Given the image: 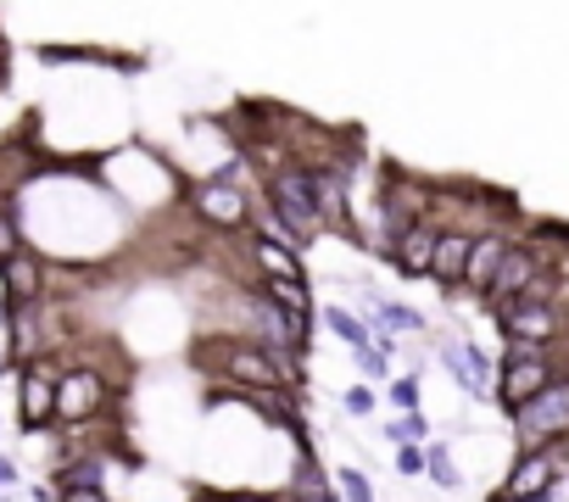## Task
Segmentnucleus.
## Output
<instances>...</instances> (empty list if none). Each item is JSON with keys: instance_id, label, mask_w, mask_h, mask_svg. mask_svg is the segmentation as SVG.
<instances>
[{"instance_id": "nucleus-1", "label": "nucleus", "mask_w": 569, "mask_h": 502, "mask_svg": "<svg viewBox=\"0 0 569 502\" xmlns=\"http://www.w3.org/2000/svg\"><path fill=\"white\" fill-rule=\"evenodd\" d=\"M552 291H558V280H541V285H530L525 297L486 308L491 324L502 330V341H508L513 352H547V358H552V347H558V335H563V308H558Z\"/></svg>"}, {"instance_id": "nucleus-2", "label": "nucleus", "mask_w": 569, "mask_h": 502, "mask_svg": "<svg viewBox=\"0 0 569 502\" xmlns=\"http://www.w3.org/2000/svg\"><path fill=\"white\" fill-rule=\"evenodd\" d=\"M262 207L297 234V245L308 251V245H319L325 240V218H319V195H313V173L291 157V162H279V168H268L262 173Z\"/></svg>"}, {"instance_id": "nucleus-3", "label": "nucleus", "mask_w": 569, "mask_h": 502, "mask_svg": "<svg viewBox=\"0 0 569 502\" xmlns=\"http://www.w3.org/2000/svg\"><path fill=\"white\" fill-rule=\"evenodd\" d=\"M513 452H552V446H569V374H558L536 402H525L513 419Z\"/></svg>"}, {"instance_id": "nucleus-4", "label": "nucleus", "mask_w": 569, "mask_h": 502, "mask_svg": "<svg viewBox=\"0 0 569 502\" xmlns=\"http://www.w3.org/2000/svg\"><path fill=\"white\" fill-rule=\"evenodd\" d=\"M184 207H190V218H196L201 229H212V234H246L257 195L240 190V179H196V184L184 190Z\"/></svg>"}, {"instance_id": "nucleus-5", "label": "nucleus", "mask_w": 569, "mask_h": 502, "mask_svg": "<svg viewBox=\"0 0 569 502\" xmlns=\"http://www.w3.org/2000/svg\"><path fill=\"white\" fill-rule=\"evenodd\" d=\"M430 352H436V363L452 374V385L469 402H497V363H491V352L480 341H469V335H436Z\"/></svg>"}, {"instance_id": "nucleus-6", "label": "nucleus", "mask_w": 569, "mask_h": 502, "mask_svg": "<svg viewBox=\"0 0 569 502\" xmlns=\"http://www.w3.org/2000/svg\"><path fill=\"white\" fill-rule=\"evenodd\" d=\"M552 380H558V363L547 352H513V347H502V363H497V408H502V419H513L525 402H536Z\"/></svg>"}, {"instance_id": "nucleus-7", "label": "nucleus", "mask_w": 569, "mask_h": 502, "mask_svg": "<svg viewBox=\"0 0 569 502\" xmlns=\"http://www.w3.org/2000/svg\"><path fill=\"white\" fill-rule=\"evenodd\" d=\"M112 391H118V385H107L101 369H84V363L62 369V374H57V424H68V430L96 424V419L107 413Z\"/></svg>"}, {"instance_id": "nucleus-8", "label": "nucleus", "mask_w": 569, "mask_h": 502, "mask_svg": "<svg viewBox=\"0 0 569 502\" xmlns=\"http://www.w3.org/2000/svg\"><path fill=\"white\" fill-rule=\"evenodd\" d=\"M569 474V446H552V452H513L508 474H502V496L513 502H552L558 480Z\"/></svg>"}, {"instance_id": "nucleus-9", "label": "nucleus", "mask_w": 569, "mask_h": 502, "mask_svg": "<svg viewBox=\"0 0 569 502\" xmlns=\"http://www.w3.org/2000/svg\"><path fill=\"white\" fill-rule=\"evenodd\" d=\"M57 374H62V369H57L51 358L18 369V424H23L29 435H46V430L57 424Z\"/></svg>"}, {"instance_id": "nucleus-10", "label": "nucleus", "mask_w": 569, "mask_h": 502, "mask_svg": "<svg viewBox=\"0 0 569 502\" xmlns=\"http://www.w3.org/2000/svg\"><path fill=\"white\" fill-rule=\"evenodd\" d=\"M0 285H7V302L12 308H34V302H51V263L40 258L34 245H23L18 258L0 269Z\"/></svg>"}, {"instance_id": "nucleus-11", "label": "nucleus", "mask_w": 569, "mask_h": 502, "mask_svg": "<svg viewBox=\"0 0 569 502\" xmlns=\"http://www.w3.org/2000/svg\"><path fill=\"white\" fill-rule=\"evenodd\" d=\"M475 234H480V229L441 223V234H436V263H430V285H436V291H463V274H469V251H475Z\"/></svg>"}, {"instance_id": "nucleus-12", "label": "nucleus", "mask_w": 569, "mask_h": 502, "mask_svg": "<svg viewBox=\"0 0 569 502\" xmlns=\"http://www.w3.org/2000/svg\"><path fill=\"white\" fill-rule=\"evenodd\" d=\"M246 263H251L257 285H262V280H313V274H308V258H302L297 245L262 240V234H251V229H246Z\"/></svg>"}, {"instance_id": "nucleus-13", "label": "nucleus", "mask_w": 569, "mask_h": 502, "mask_svg": "<svg viewBox=\"0 0 569 502\" xmlns=\"http://www.w3.org/2000/svg\"><path fill=\"white\" fill-rule=\"evenodd\" d=\"M436 234H441V218L413 223L408 234H397V245H391V269H397L402 280H430V263H436Z\"/></svg>"}, {"instance_id": "nucleus-14", "label": "nucleus", "mask_w": 569, "mask_h": 502, "mask_svg": "<svg viewBox=\"0 0 569 502\" xmlns=\"http://www.w3.org/2000/svg\"><path fill=\"white\" fill-rule=\"evenodd\" d=\"M508 245H513V234H502V229H480V234H475V251H469V274H463V291H475V297L486 302V291H491V285H497V274H502Z\"/></svg>"}, {"instance_id": "nucleus-15", "label": "nucleus", "mask_w": 569, "mask_h": 502, "mask_svg": "<svg viewBox=\"0 0 569 502\" xmlns=\"http://www.w3.org/2000/svg\"><path fill=\"white\" fill-rule=\"evenodd\" d=\"M257 291H262L284 319H291L297 330L313 335V319H319V291H313V280H262Z\"/></svg>"}, {"instance_id": "nucleus-16", "label": "nucleus", "mask_w": 569, "mask_h": 502, "mask_svg": "<svg viewBox=\"0 0 569 502\" xmlns=\"http://www.w3.org/2000/svg\"><path fill=\"white\" fill-rule=\"evenodd\" d=\"M319 324L347 347V352H363V347H375V330H369V319L358 313V308H347L341 297H325L319 302Z\"/></svg>"}, {"instance_id": "nucleus-17", "label": "nucleus", "mask_w": 569, "mask_h": 502, "mask_svg": "<svg viewBox=\"0 0 569 502\" xmlns=\"http://www.w3.org/2000/svg\"><path fill=\"white\" fill-rule=\"evenodd\" d=\"M425 480L436 485V491H447V496H458L469 480H463V469H458V458H452V441L447 435H436L430 446H425Z\"/></svg>"}, {"instance_id": "nucleus-18", "label": "nucleus", "mask_w": 569, "mask_h": 502, "mask_svg": "<svg viewBox=\"0 0 569 502\" xmlns=\"http://www.w3.org/2000/svg\"><path fill=\"white\" fill-rule=\"evenodd\" d=\"M380 441L397 452V446H430L436 441V430H430V419L425 413H391L386 424H380Z\"/></svg>"}, {"instance_id": "nucleus-19", "label": "nucleus", "mask_w": 569, "mask_h": 502, "mask_svg": "<svg viewBox=\"0 0 569 502\" xmlns=\"http://www.w3.org/2000/svg\"><path fill=\"white\" fill-rule=\"evenodd\" d=\"M330 474H336V496H341V502H380V491H375L369 469L341 463V469H330Z\"/></svg>"}, {"instance_id": "nucleus-20", "label": "nucleus", "mask_w": 569, "mask_h": 502, "mask_svg": "<svg viewBox=\"0 0 569 502\" xmlns=\"http://www.w3.org/2000/svg\"><path fill=\"white\" fill-rule=\"evenodd\" d=\"M386 402H391V413H425V380L419 374H391Z\"/></svg>"}, {"instance_id": "nucleus-21", "label": "nucleus", "mask_w": 569, "mask_h": 502, "mask_svg": "<svg viewBox=\"0 0 569 502\" xmlns=\"http://www.w3.org/2000/svg\"><path fill=\"white\" fill-rule=\"evenodd\" d=\"M23 223H18V201H0V269H7L18 251H23Z\"/></svg>"}, {"instance_id": "nucleus-22", "label": "nucleus", "mask_w": 569, "mask_h": 502, "mask_svg": "<svg viewBox=\"0 0 569 502\" xmlns=\"http://www.w3.org/2000/svg\"><path fill=\"white\" fill-rule=\"evenodd\" d=\"M336 408H341L347 419H375V413H380V391H375V385H341V391H336Z\"/></svg>"}, {"instance_id": "nucleus-23", "label": "nucleus", "mask_w": 569, "mask_h": 502, "mask_svg": "<svg viewBox=\"0 0 569 502\" xmlns=\"http://www.w3.org/2000/svg\"><path fill=\"white\" fill-rule=\"evenodd\" d=\"M352 363H358V374L369 380V385H391V363L375 352V347H363V352H352Z\"/></svg>"}, {"instance_id": "nucleus-24", "label": "nucleus", "mask_w": 569, "mask_h": 502, "mask_svg": "<svg viewBox=\"0 0 569 502\" xmlns=\"http://www.w3.org/2000/svg\"><path fill=\"white\" fill-rule=\"evenodd\" d=\"M391 469H397L402 480H425V446H397V452H391Z\"/></svg>"}, {"instance_id": "nucleus-25", "label": "nucleus", "mask_w": 569, "mask_h": 502, "mask_svg": "<svg viewBox=\"0 0 569 502\" xmlns=\"http://www.w3.org/2000/svg\"><path fill=\"white\" fill-rule=\"evenodd\" d=\"M23 485V469H18V458L12 452H0V496H12Z\"/></svg>"}, {"instance_id": "nucleus-26", "label": "nucleus", "mask_w": 569, "mask_h": 502, "mask_svg": "<svg viewBox=\"0 0 569 502\" xmlns=\"http://www.w3.org/2000/svg\"><path fill=\"white\" fill-rule=\"evenodd\" d=\"M57 502H112V491H57Z\"/></svg>"}, {"instance_id": "nucleus-27", "label": "nucleus", "mask_w": 569, "mask_h": 502, "mask_svg": "<svg viewBox=\"0 0 569 502\" xmlns=\"http://www.w3.org/2000/svg\"><path fill=\"white\" fill-rule=\"evenodd\" d=\"M7 374H18V358H12V341L0 335V380H7Z\"/></svg>"}, {"instance_id": "nucleus-28", "label": "nucleus", "mask_w": 569, "mask_h": 502, "mask_svg": "<svg viewBox=\"0 0 569 502\" xmlns=\"http://www.w3.org/2000/svg\"><path fill=\"white\" fill-rule=\"evenodd\" d=\"M218 496V491H212ZM218 502H273V496H257V491H229V496H218Z\"/></svg>"}, {"instance_id": "nucleus-29", "label": "nucleus", "mask_w": 569, "mask_h": 502, "mask_svg": "<svg viewBox=\"0 0 569 502\" xmlns=\"http://www.w3.org/2000/svg\"><path fill=\"white\" fill-rule=\"evenodd\" d=\"M558 280H563V291H569V258H563V269H558Z\"/></svg>"}, {"instance_id": "nucleus-30", "label": "nucleus", "mask_w": 569, "mask_h": 502, "mask_svg": "<svg viewBox=\"0 0 569 502\" xmlns=\"http://www.w3.org/2000/svg\"><path fill=\"white\" fill-rule=\"evenodd\" d=\"M196 502H218V496H207V491H196Z\"/></svg>"}, {"instance_id": "nucleus-31", "label": "nucleus", "mask_w": 569, "mask_h": 502, "mask_svg": "<svg viewBox=\"0 0 569 502\" xmlns=\"http://www.w3.org/2000/svg\"><path fill=\"white\" fill-rule=\"evenodd\" d=\"M0 435H7V430H0Z\"/></svg>"}]
</instances>
